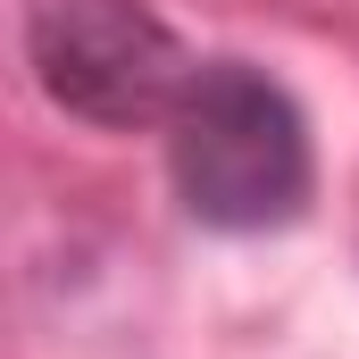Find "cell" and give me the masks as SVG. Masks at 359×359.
<instances>
[{
	"instance_id": "6da1fadb",
	"label": "cell",
	"mask_w": 359,
	"mask_h": 359,
	"mask_svg": "<svg viewBox=\"0 0 359 359\" xmlns=\"http://www.w3.org/2000/svg\"><path fill=\"white\" fill-rule=\"evenodd\" d=\"M168 168L201 226L259 234L309 201V126L284 84H268L243 59H217L168 117Z\"/></svg>"
},
{
	"instance_id": "7a4b0ae2",
	"label": "cell",
	"mask_w": 359,
	"mask_h": 359,
	"mask_svg": "<svg viewBox=\"0 0 359 359\" xmlns=\"http://www.w3.org/2000/svg\"><path fill=\"white\" fill-rule=\"evenodd\" d=\"M25 59L42 92L92 117V126H151L176 117L192 92V50L168 34V17H151L142 0H34L25 8Z\"/></svg>"
}]
</instances>
